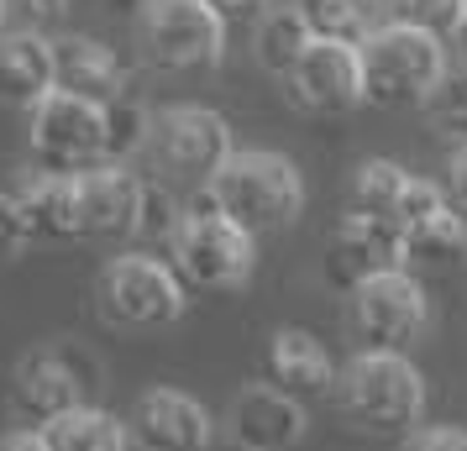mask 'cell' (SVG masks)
I'll return each instance as SVG.
<instances>
[{"label":"cell","instance_id":"1","mask_svg":"<svg viewBox=\"0 0 467 451\" xmlns=\"http://www.w3.org/2000/svg\"><path fill=\"white\" fill-rule=\"evenodd\" d=\"M337 399L362 436L404 441L425 420V378L404 352H358L341 367Z\"/></svg>","mask_w":467,"mask_h":451},{"label":"cell","instance_id":"2","mask_svg":"<svg viewBox=\"0 0 467 451\" xmlns=\"http://www.w3.org/2000/svg\"><path fill=\"white\" fill-rule=\"evenodd\" d=\"M169 262L194 294H232L253 279L257 268V237L236 226L232 215L211 200V190L194 200L179 231L169 237Z\"/></svg>","mask_w":467,"mask_h":451},{"label":"cell","instance_id":"3","mask_svg":"<svg viewBox=\"0 0 467 451\" xmlns=\"http://www.w3.org/2000/svg\"><path fill=\"white\" fill-rule=\"evenodd\" d=\"M205 190L253 237H268V231L295 226L299 210H305V179H299V169L284 152H232L211 173Z\"/></svg>","mask_w":467,"mask_h":451},{"label":"cell","instance_id":"4","mask_svg":"<svg viewBox=\"0 0 467 451\" xmlns=\"http://www.w3.org/2000/svg\"><path fill=\"white\" fill-rule=\"evenodd\" d=\"M358 53H362V95H368V106H383V110L425 106L431 89L441 85L446 74L441 37L404 22L373 26L358 43Z\"/></svg>","mask_w":467,"mask_h":451},{"label":"cell","instance_id":"5","mask_svg":"<svg viewBox=\"0 0 467 451\" xmlns=\"http://www.w3.org/2000/svg\"><path fill=\"white\" fill-rule=\"evenodd\" d=\"M184 300L190 289L173 273V262L148 252H121L95 279V310L116 331H163L184 315Z\"/></svg>","mask_w":467,"mask_h":451},{"label":"cell","instance_id":"6","mask_svg":"<svg viewBox=\"0 0 467 451\" xmlns=\"http://www.w3.org/2000/svg\"><path fill=\"white\" fill-rule=\"evenodd\" d=\"M137 43L163 74H205L226 53V16L211 0H148L137 16Z\"/></svg>","mask_w":467,"mask_h":451},{"label":"cell","instance_id":"7","mask_svg":"<svg viewBox=\"0 0 467 451\" xmlns=\"http://www.w3.org/2000/svg\"><path fill=\"white\" fill-rule=\"evenodd\" d=\"M32 163L47 173H85L110 163L106 106L53 89L32 106Z\"/></svg>","mask_w":467,"mask_h":451},{"label":"cell","instance_id":"8","mask_svg":"<svg viewBox=\"0 0 467 451\" xmlns=\"http://www.w3.org/2000/svg\"><path fill=\"white\" fill-rule=\"evenodd\" d=\"M425 315L431 310H425L420 283L410 279L404 268L358 283L352 289V310H347L352 336H358L362 352H410V346L420 342Z\"/></svg>","mask_w":467,"mask_h":451},{"label":"cell","instance_id":"9","mask_svg":"<svg viewBox=\"0 0 467 451\" xmlns=\"http://www.w3.org/2000/svg\"><path fill=\"white\" fill-rule=\"evenodd\" d=\"M89 388H95V367L79 352H64V346H37L11 367V409L32 430L89 405Z\"/></svg>","mask_w":467,"mask_h":451},{"label":"cell","instance_id":"10","mask_svg":"<svg viewBox=\"0 0 467 451\" xmlns=\"http://www.w3.org/2000/svg\"><path fill=\"white\" fill-rule=\"evenodd\" d=\"M148 148L163 158V169L194 184H211V173L232 158V127L205 106H169L152 116Z\"/></svg>","mask_w":467,"mask_h":451},{"label":"cell","instance_id":"11","mask_svg":"<svg viewBox=\"0 0 467 451\" xmlns=\"http://www.w3.org/2000/svg\"><path fill=\"white\" fill-rule=\"evenodd\" d=\"M284 89H289V100H295L299 110H310V116H347V110L368 106L358 43L316 37V43L305 47V58L284 74Z\"/></svg>","mask_w":467,"mask_h":451},{"label":"cell","instance_id":"12","mask_svg":"<svg viewBox=\"0 0 467 451\" xmlns=\"http://www.w3.org/2000/svg\"><path fill=\"white\" fill-rule=\"evenodd\" d=\"M404 237L394 220H379V215H358L347 210L337 220V231L326 241V279L337 289H358V283L379 279V273H394L404 268Z\"/></svg>","mask_w":467,"mask_h":451},{"label":"cell","instance_id":"13","mask_svg":"<svg viewBox=\"0 0 467 451\" xmlns=\"http://www.w3.org/2000/svg\"><path fill=\"white\" fill-rule=\"evenodd\" d=\"M131 446L137 451H211L215 420L211 409L179 394V388H148L137 394V405L127 415Z\"/></svg>","mask_w":467,"mask_h":451},{"label":"cell","instance_id":"14","mask_svg":"<svg viewBox=\"0 0 467 451\" xmlns=\"http://www.w3.org/2000/svg\"><path fill=\"white\" fill-rule=\"evenodd\" d=\"M79 184V241H121L137 237L142 220V179L127 163H100V169L74 173Z\"/></svg>","mask_w":467,"mask_h":451},{"label":"cell","instance_id":"15","mask_svg":"<svg viewBox=\"0 0 467 451\" xmlns=\"http://www.w3.org/2000/svg\"><path fill=\"white\" fill-rule=\"evenodd\" d=\"M226 436L236 451H295L305 441V405L278 384H253L226 409Z\"/></svg>","mask_w":467,"mask_h":451},{"label":"cell","instance_id":"16","mask_svg":"<svg viewBox=\"0 0 467 451\" xmlns=\"http://www.w3.org/2000/svg\"><path fill=\"white\" fill-rule=\"evenodd\" d=\"M263 367H268V384H278L284 394H295L299 405H310V399H331L337 384H341L331 352H326L310 331H299V325L274 331Z\"/></svg>","mask_w":467,"mask_h":451},{"label":"cell","instance_id":"17","mask_svg":"<svg viewBox=\"0 0 467 451\" xmlns=\"http://www.w3.org/2000/svg\"><path fill=\"white\" fill-rule=\"evenodd\" d=\"M53 89H68L95 106H116V100H127V68L95 37H58L53 43Z\"/></svg>","mask_w":467,"mask_h":451},{"label":"cell","instance_id":"18","mask_svg":"<svg viewBox=\"0 0 467 451\" xmlns=\"http://www.w3.org/2000/svg\"><path fill=\"white\" fill-rule=\"evenodd\" d=\"M53 95V43L43 32H0V106L32 110Z\"/></svg>","mask_w":467,"mask_h":451},{"label":"cell","instance_id":"19","mask_svg":"<svg viewBox=\"0 0 467 451\" xmlns=\"http://www.w3.org/2000/svg\"><path fill=\"white\" fill-rule=\"evenodd\" d=\"M22 200L43 241H79V184H74V173L37 169L22 184Z\"/></svg>","mask_w":467,"mask_h":451},{"label":"cell","instance_id":"20","mask_svg":"<svg viewBox=\"0 0 467 451\" xmlns=\"http://www.w3.org/2000/svg\"><path fill=\"white\" fill-rule=\"evenodd\" d=\"M43 441L47 451H131V430L127 420L106 415L100 405H79L58 420H47Z\"/></svg>","mask_w":467,"mask_h":451},{"label":"cell","instance_id":"21","mask_svg":"<svg viewBox=\"0 0 467 451\" xmlns=\"http://www.w3.org/2000/svg\"><path fill=\"white\" fill-rule=\"evenodd\" d=\"M316 43V32H310V22L299 16V5H274L268 16H257V64L268 68L274 79H284L289 68L305 58V47Z\"/></svg>","mask_w":467,"mask_h":451},{"label":"cell","instance_id":"22","mask_svg":"<svg viewBox=\"0 0 467 451\" xmlns=\"http://www.w3.org/2000/svg\"><path fill=\"white\" fill-rule=\"evenodd\" d=\"M404 258L410 262H431V268H446L467 252V215L457 205H441L436 215H425L415 226H404Z\"/></svg>","mask_w":467,"mask_h":451},{"label":"cell","instance_id":"23","mask_svg":"<svg viewBox=\"0 0 467 451\" xmlns=\"http://www.w3.org/2000/svg\"><path fill=\"white\" fill-rule=\"evenodd\" d=\"M404 190H410V173L394 163V158H368L358 173H352V194H347V210L358 215H379V220H394Z\"/></svg>","mask_w":467,"mask_h":451},{"label":"cell","instance_id":"24","mask_svg":"<svg viewBox=\"0 0 467 451\" xmlns=\"http://www.w3.org/2000/svg\"><path fill=\"white\" fill-rule=\"evenodd\" d=\"M299 16L310 22L316 37L331 43H362L373 32V0H299Z\"/></svg>","mask_w":467,"mask_h":451},{"label":"cell","instance_id":"25","mask_svg":"<svg viewBox=\"0 0 467 451\" xmlns=\"http://www.w3.org/2000/svg\"><path fill=\"white\" fill-rule=\"evenodd\" d=\"M425 116H431V127L451 137V142H467V64H446L441 85L431 89V100H425Z\"/></svg>","mask_w":467,"mask_h":451},{"label":"cell","instance_id":"26","mask_svg":"<svg viewBox=\"0 0 467 451\" xmlns=\"http://www.w3.org/2000/svg\"><path fill=\"white\" fill-rule=\"evenodd\" d=\"M389 5V22H404V26H420L431 37L451 43L457 26H462V11L467 0H383Z\"/></svg>","mask_w":467,"mask_h":451},{"label":"cell","instance_id":"27","mask_svg":"<svg viewBox=\"0 0 467 451\" xmlns=\"http://www.w3.org/2000/svg\"><path fill=\"white\" fill-rule=\"evenodd\" d=\"M152 137V116L137 100H116V106H106V142H110V163H127L137 148H148Z\"/></svg>","mask_w":467,"mask_h":451},{"label":"cell","instance_id":"28","mask_svg":"<svg viewBox=\"0 0 467 451\" xmlns=\"http://www.w3.org/2000/svg\"><path fill=\"white\" fill-rule=\"evenodd\" d=\"M26 241H37V226H32L22 190H0V262H11Z\"/></svg>","mask_w":467,"mask_h":451},{"label":"cell","instance_id":"29","mask_svg":"<svg viewBox=\"0 0 467 451\" xmlns=\"http://www.w3.org/2000/svg\"><path fill=\"white\" fill-rule=\"evenodd\" d=\"M179 220H184L179 200H173L169 190L148 184V190H142V220H137V237H152V241H163V247H169V237L179 231Z\"/></svg>","mask_w":467,"mask_h":451},{"label":"cell","instance_id":"30","mask_svg":"<svg viewBox=\"0 0 467 451\" xmlns=\"http://www.w3.org/2000/svg\"><path fill=\"white\" fill-rule=\"evenodd\" d=\"M441 205H451L446 200V184H431V179H415L410 173V190H404V200H400V210H394V226H415V220H425V215H436Z\"/></svg>","mask_w":467,"mask_h":451},{"label":"cell","instance_id":"31","mask_svg":"<svg viewBox=\"0 0 467 451\" xmlns=\"http://www.w3.org/2000/svg\"><path fill=\"white\" fill-rule=\"evenodd\" d=\"M404 451H467V430L457 425H420L404 436Z\"/></svg>","mask_w":467,"mask_h":451},{"label":"cell","instance_id":"32","mask_svg":"<svg viewBox=\"0 0 467 451\" xmlns=\"http://www.w3.org/2000/svg\"><path fill=\"white\" fill-rule=\"evenodd\" d=\"M446 200L467 215V142H457V152L446 158Z\"/></svg>","mask_w":467,"mask_h":451},{"label":"cell","instance_id":"33","mask_svg":"<svg viewBox=\"0 0 467 451\" xmlns=\"http://www.w3.org/2000/svg\"><path fill=\"white\" fill-rule=\"evenodd\" d=\"M211 5L226 16V22H257V16L274 11V0H211Z\"/></svg>","mask_w":467,"mask_h":451},{"label":"cell","instance_id":"34","mask_svg":"<svg viewBox=\"0 0 467 451\" xmlns=\"http://www.w3.org/2000/svg\"><path fill=\"white\" fill-rule=\"evenodd\" d=\"M0 451H47V441H43V430H11L5 441H0Z\"/></svg>","mask_w":467,"mask_h":451},{"label":"cell","instance_id":"35","mask_svg":"<svg viewBox=\"0 0 467 451\" xmlns=\"http://www.w3.org/2000/svg\"><path fill=\"white\" fill-rule=\"evenodd\" d=\"M451 43L462 47V58H467V11H462V26H457V37H451Z\"/></svg>","mask_w":467,"mask_h":451},{"label":"cell","instance_id":"36","mask_svg":"<svg viewBox=\"0 0 467 451\" xmlns=\"http://www.w3.org/2000/svg\"><path fill=\"white\" fill-rule=\"evenodd\" d=\"M0 22H5V0H0Z\"/></svg>","mask_w":467,"mask_h":451},{"label":"cell","instance_id":"37","mask_svg":"<svg viewBox=\"0 0 467 451\" xmlns=\"http://www.w3.org/2000/svg\"><path fill=\"white\" fill-rule=\"evenodd\" d=\"M64 5H68V0H64Z\"/></svg>","mask_w":467,"mask_h":451}]
</instances>
